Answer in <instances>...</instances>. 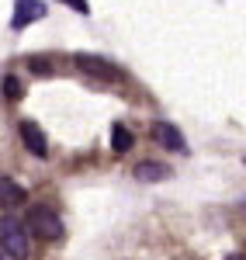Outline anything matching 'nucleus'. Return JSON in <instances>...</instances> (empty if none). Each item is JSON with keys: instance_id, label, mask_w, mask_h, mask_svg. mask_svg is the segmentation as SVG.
Masks as SVG:
<instances>
[{"instance_id": "nucleus-8", "label": "nucleus", "mask_w": 246, "mask_h": 260, "mask_svg": "<svg viewBox=\"0 0 246 260\" xmlns=\"http://www.w3.org/2000/svg\"><path fill=\"white\" fill-rule=\"evenodd\" d=\"M170 170H166L163 163H139L135 167V180H163Z\"/></svg>"}, {"instance_id": "nucleus-2", "label": "nucleus", "mask_w": 246, "mask_h": 260, "mask_svg": "<svg viewBox=\"0 0 246 260\" xmlns=\"http://www.w3.org/2000/svg\"><path fill=\"white\" fill-rule=\"evenodd\" d=\"M28 225H31V233L39 240H62V222L52 208H35L28 215Z\"/></svg>"}, {"instance_id": "nucleus-1", "label": "nucleus", "mask_w": 246, "mask_h": 260, "mask_svg": "<svg viewBox=\"0 0 246 260\" xmlns=\"http://www.w3.org/2000/svg\"><path fill=\"white\" fill-rule=\"evenodd\" d=\"M0 233H4V253H7V257L11 260H28V233L21 229L18 222L4 215Z\"/></svg>"}, {"instance_id": "nucleus-12", "label": "nucleus", "mask_w": 246, "mask_h": 260, "mask_svg": "<svg viewBox=\"0 0 246 260\" xmlns=\"http://www.w3.org/2000/svg\"><path fill=\"white\" fill-rule=\"evenodd\" d=\"M66 4H69L73 11H80V14H87V11H90V7H87V0H66Z\"/></svg>"}, {"instance_id": "nucleus-13", "label": "nucleus", "mask_w": 246, "mask_h": 260, "mask_svg": "<svg viewBox=\"0 0 246 260\" xmlns=\"http://www.w3.org/2000/svg\"><path fill=\"white\" fill-rule=\"evenodd\" d=\"M226 260H246V257H243V253H232V257H226Z\"/></svg>"}, {"instance_id": "nucleus-5", "label": "nucleus", "mask_w": 246, "mask_h": 260, "mask_svg": "<svg viewBox=\"0 0 246 260\" xmlns=\"http://www.w3.org/2000/svg\"><path fill=\"white\" fill-rule=\"evenodd\" d=\"M21 142H24L28 153H35L39 160L49 153V142H45V136H42V128L35 125V121H24V125H21Z\"/></svg>"}, {"instance_id": "nucleus-10", "label": "nucleus", "mask_w": 246, "mask_h": 260, "mask_svg": "<svg viewBox=\"0 0 246 260\" xmlns=\"http://www.w3.org/2000/svg\"><path fill=\"white\" fill-rule=\"evenodd\" d=\"M4 98H11V101H18L21 98V83H18V77H4Z\"/></svg>"}, {"instance_id": "nucleus-3", "label": "nucleus", "mask_w": 246, "mask_h": 260, "mask_svg": "<svg viewBox=\"0 0 246 260\" xmlns=\"http://www.w3.org/2000/svg\"><path fill=\"white\" fill-rule=\"evenodd\" d=\"M77 70L80 73H87V77H97V80H122V70L115 66V62H108V59H101V56H87V52H80L77 56Z\"/></svg>"}, {"instance_id": "nucleus-9", "label": "nucleus", "mask_w": 246, "mask_h": 260, "mask_svg": "<svg viewBox=\"0 0 246 260\" xmlns=\"http://www.w3.org/2000/svg\"><path fill=\"white\" fill-rule=\"evenodd\" d=\"M18 201H24V191L14 180H4V205H18Z\"/></svg>"}, {"instance_id": "nucleus-4", "label": "nucleus", "mask_w": 246, "mask_h": 260, "mask_svg": "<svg viewBox=\"0 0 246 260\" xmlns=\"http://www.w3.org/2000/svg\"><path fill=\"white\" fill-rule=\"evenodd\" d=\"M35 18H45V4H42V0H18L11 24H14V28H24V24H31Z\"/></svg>"}, {"instance_id": "nucleus-6", "label": "nucleus", "mask_w": 246, "mask_h": 260, "mask_svg": "<svg viewBox=\"0 0 246 260\" xmlns=\"http://www.w3.org/2000/svg\"><path fill=\"white\" fill-rule=\"evenodd\" d=\"M153 136H156V142H160V146L173 149V153H184V149H187L184 136H181L173 125H166V121H156V125H153Z\"/></svg>"}, {"instance_id": "nucleus-11", "label": "nucleus", "mask_w": 246, "mask_h": 260, "mask_svg": "<svg viewBox=\"0 0 246 260\" xmlns=\"http://www.w3.org/2000/svg\"><path fill=\"white\" fill-rule=\"evenodd\" d=\"M28 70H31V73H52V66L45 59H28Z\"/></svg>"}, {"instance_id": "nucleus-7", "label": "nucleus", "mask_w": 246, "mask_h": 260, "mask_svg": "<svg viewBox=\"0 0 246 260\" xmlns=\"http://www.w3.org/2000/svg\"><path fill=\"white\" fill-rule=\"evenodd\" d=\"M132 146H135L132 132H128L125 125H115V132H111V149H115V153H128Z\"/></svg>"}]
</instances>
